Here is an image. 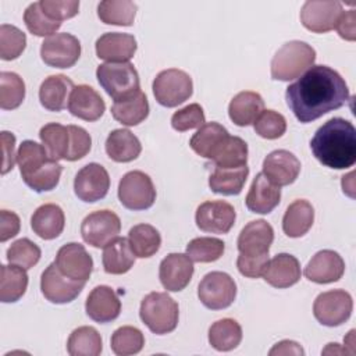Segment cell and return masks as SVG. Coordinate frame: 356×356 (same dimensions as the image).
I'll list each match as a JSON object with an SVG mask.
<instances>
[{
	"mask_svg": "<svg viewBox=\"0 0 356 356\" xmlns=\"http://www.w3.org/2000/svg\"><path fill=\"white\" fill-rule=\"evenodd\" d=\"M268 353L273 356V355H303L305 352L298 342L285 339V341L275 343L274 348Z\"/></svg>",
	"mask_w": 356,
	"mask_h": 356,
	"instance_id": "56",
	"label": "cell"
},
{
	"mask_svg": "<svg viewBox=\"0 0 356 356\" xmlns=\"http://www.w3.org/2000/svg\"><path fill=\"white\" fill-rule=\"evenodd\" d=\"M145 345L142 331L132 325L117 328L111 335V349L118 356H129L139 353Z\"/></svg>",
	"mask_w": 356,
	"mask_h": 356,
	"instance_id": "44",
	"label": "cell"
},
{
	"mask_svg": "<svg viewBox=\"0 0 356 356\" xmlns=\"http://www.w3.org/2000/svg\"><path fill=\"white\" fill-rule=\"evenodd\" d=\"M352 296L343 289H332L320 293L313 303L316 320L327 327L343 324L352 314Z\"/></svg>",
	"mask_w": 356,
	"mask_h": 356,
	"instance_id": "11",
	"label": "cell"
},
{
	"mask_svg": "<svg viewBox=\"0 0 356 356\" xmlns=\"http://www.w3.org/2000/svg\"><path fill=\"white\" fill-rule=\"evenodd\" d=\"M229 134L218 122H207L202 125L191 138V149L200 157L211 160L220 147L225 143Z\"/></svg>",
	"mask_w": 356,
	"mask_h": 356,
	"instance_id": "31",
	"label": "cell"
},
{
	"mask_svg": "<svg viewBox=\"0 0 356 356\" xmlns=\"http://www.w3.org/2000/svg\"><path fill=\"white\" fill-rule=\"evenodd\" d=\"M335 29L338 31L339 36L345 40L353 42L356 39V13L355 10L342 11L339 15Z\"/></svg>",
	"mask_w": 356,
	"mask_h": 356,
	"instance_id": "54",
	"label": "cell"
},
{
	"mask_svg": "<svg viewBox=\"0 0 356 356\" xmlns=\"http://www.w3.org/2000/svg\"><path fill=\"white\" fill-rule=\"evenodd\" d=\"M242 341V328L234 318H221L209 328V342L220 352L235 349Z\"/></svg>",
	"mask_w": 356,
	"mask_h": 356,
	"instance_id": "38",
	"label": "cell"
},
{
	"mask_svg": "<svg viewBox=\"0 0 356 356\" xmlns=\"http://www.w3.org/2000/svg\"><path fill=\"white\" fill-rule=\"evenodd\" d=\"M236 213L225 200H207L196 209L195 221L199 229L211 234H227L235 222Z\"/></svg>",
	"mask_w": 356,
	"mask_h": 356,
	"instance_id": "17",
	"label": "cell"
},
{
	"mask_svg": "<svg viewBox=\"0 0 356 356\" xmlns=\"http://www.w3.org/2000/svg\"><path fill=\"white\" fill-rule=\"evenodd\" d=\"M249 175V167L238 168H220L214 167V171L210 174L209 186L214 193L232 196L239 195L243 189L246 178Z\"/></svg>",
	"mask_w": 356,
	"mask_h": 356,
	"instance_id": "36",
	"label": "cell"
},
{
	"mask_svg": "<svg viewBox=\"0 0 356 356\" xmlns=\"http://www.w3.org/2000/svg\"><path fill=\"white\" fill-rule=\"evenodd\" d=\"M285 99L298 121L307 124L342 107L349 100V89L335 70L327 65H312L286 88Z\"/></svg>",
	"mask_w": 356,
	"mask_h": 356,
	"instance_id": "1",
	"label": "cell"
},
{
	"mask_svg": "<svg viewBox=\"0 0 356 356\" xmlns=\"http://www.w3.org/2000/svg\"><path fill=\"white\" fill-rule=\"evenodd\" d=\"M118 199L129 210H146L156 200V189L152 178L143 171L127 172L118 184Z\"/></svg>",
	"mask_w": 356,
	"mask_h": 356,
	"instance_id": "9",
	"label": "cell"
},
{
	"mask_svg": "<svg viewBox=\"0 0 356 356\" xmlns=\"http://www.w3.org/2000/svg\"><path fill=\"white\" fill-rule=\"evenodd\" d=\"M206 118L200 104L192 103L175 111L171 117V125L178 132H185L193 128H200L204 125Z\"/></svg>",
	"mask_w": 356,
	"mask_h": 356,
	"instance_id": "50",
	"label": "cell"
},
{
	"mask_svg": "<svg viewBox=\"0 0 356 356\" xmlns=\"http://www.w3.org/2000/svg\"><path fill=\"white\" fill-rule=\"evenodd\" d=\"M74 82L63 75L47 76L39 88L40 104L49 111H61L68 107V100L74 89Z\"/></svg>",
	"mask_w": 356,
	"mask_h": 356,
	"instance_id": "28",
	"label": "cell"
},
{
	"mask_svg": "<svg viewBox=\"0 0 356 356\" xmlns=\"http://www.w3.org/2000/svg\"><path fill=\"white\" fill-rule=\"evenodd\" d=\"M1 147H3V168L1 174H7L10 170H13L14 163H15V136L8 132L3 131L1 132Z\"/></svg>",
	"mask_w": 356,
	"mask_h": 356,
	"instance_id": "55",
	"label": "cell"
},
{
	"mask_svg": "<svg viewBox=\"0 0 356 356\" xmlns=\"http://www.w3.org/2000/svg\"><path fill=\"white\" fill-rule=\"evenodd\" d=\"M135 15L136 4L129 0H104L97 6V17L107 25L131 26Z\"/></svg>",
	"mask_w": 356,
	"mask_h": 356,
	"instance_id": "41",
	"label": "cell"
},
{
	"mask_svg": "<svg viewBox=\"0 0 356 356\" xmlns=\"http://www.w3.org/2000/svg\"><path fill=\"white\" fill-rule=\"evenodd\" d=\"M110 189V177L107 170L97 164L89 163L82 167L74 179V192L82 202L93 203L103 199Z\"/></svg>",
	"mask_w": 356,
	"mask_h": 356,
	"instance_id": "16",
	"label": "cell"
},
{
	"mask_svg": "<svg viewBox=\"0 0 356 356\" xmlns=\"http://www.w3.org/2000/svg\"><path fill=\"white\" fill-rule=\"evenodd\" d=\"M65 225V216L60 206L54 203H46L39 206L31 218V227L33 232L42 239H54L60 236Z\"/></svg>",
	"mask_w": 356,
	"mask_h": 356,
	"instance_id": "29",
	"label": "cell"
},
{
	"mask_svg": "<svg viewBox=\"0 0 356 356\" xmlns=\"http://www.w3.org/2000/svg\"><path fill=\"white\" fill-rule=\"evenodd\" d=\"M96 76L106 93L115 100L129 97L140 90L138 71L131 63H104L96 70Z\"/></svg>",
	"mask_w": 356,
	"mask_h": 356,
	"instance_id": "7",
	"label": "cell"
},
{
	"mask_svg": "<svg viewBox=\"0 0 356 356\" xmlns=\"http://www.w3.org/2000/svg\"><path fill=\"white\" fill-rule=\"evenodd\" d=\"M40 248L28 238H21L13 242L7 249L8 263L19 266L25 270L33 267L40 260Z\"/></svg>",
	"mask_w": 356,
	"mask_h": 356,
	"instance_id": "47",
	"label": "cell"
},
{
	"mask_svg": "<svg viewBox=\"0 0 356 356\" xmlns=\"http://www.w3.org/2000/svg\"><path fill=\"white\" fill-rule=\"evenodd\" d=\"M21 228L19 217L10 210L3 209L0 211V241L6 242L10 238H14Z\"/></svg>",
	"mask_w": 356,
	"mask_h": 356,
	"instance_id": "53",
	"label": "cell"
},
{
	"mask_svg": "<svg viewBox=\"0 0 356 356\" xmlns=\"http://www.w3.org/2000/svg\"><path fill=\"white\" fill-rule=\"evenodd\" d=\"M106 110L102 96L89 85H78L72 89L68 100V111L81 120L96 121Z\"/></svg>",
	"mask_w": 356,
	"mask_h": 356,
	"instance_id": "26",
	"label": "cell"
},
{
	"mask_svg": "<svg viewBox=\"0 0 356 356\" xmlns=\"http://www.w3.org/2000/svg\"><path fill=\"white\" fill-rule=\"evenodd\" d=\"M342 11V3L338 0H309L302 6L300 21L306 29L325 33L335 28Z\"/></svg>",
	"mask_w": 356,
	"mask_h": 356,
	"instance_id": "15",
	"label": "cell"
},
{
	"mask_svg": "<svg viewBox=\"0 0 356 356\" xmlns=\"http://www.w3.org/2000/svg\"><path fill=\"white\" fill-rule=\"evenodd\" d=\"M129 246L136 257H152L161 245L160 232L150 224H138L128 232Z\"/></svg>",
	"mask_w": 356,
	"mask_h": 356,
	"instance_id": "39",
	"label": "cell"
},
{
	"mask_svg": "<svg viewBox=\"0 0 356 356\" xmlns=\"http://www.w3.org/2000/svg\"><path fill=\"white\" fill-rule=\"evenodd\" d=\"M136 49V39L131 33L107 32L96 40L97 57L108 63H128Z\"/></svg>",
	"mask_w": 356,
	"mask_h": 356,
	"instance_id": "24",
	"label": "cell"
},
{
	"mask_svg": "<svg viewBox=\"0 0 356 356\" xmlns=\"http://www.w3.org/2000/svg\"><path fill=\"white\" fill-rule=\"evenodd\" d=\"M121 231L120 217L111 210H97L88 214L81 224L83 241L93 248H104Z\"/></svg>",
	"mask_w": 356,
	"mask_h": 356,
	"instance_id": "12",
	"label": "cell"
},
{
	"mask_svg": "<svg viewBox=\"0 0 356 356\" xmlns=\"http://www.w3.org/2000/svg\"><path fill=\"white\" fill-rule=\"evenodd\" d=\"M54 263L64 275L78 281H88L93 271L92 256L83 245L76 242L63 245L56 254Z\"/></svg>",
	"mask_w": 356,
	"mask_h": 356,
	"instance_id": "18",
	"label": "cell"
},
{
	"mask_svg": "<svg viewBox=\"0 0 356 356\" xmlns=\"http://www.w3.org/2000/svg\"><path fill=\"white\" fill-rule=\"evenodd\" d=\"M86 314L96 323H110L121 313V300L114 289L107 285H99L92 289L85 302Z\"/></svg>",
	"mask_w": 356,
	"mask_h": 356,
	"instance_id": "23",
	"label": "cell"
},
{
	"mask_svg": "<svg viewBox=\"0 0 356 356\" xmlns=\"http://www.w3.org/2000/svg\"><path fill=\"white\" fill-rule=\"evenodd\" d=\"M263 278L274 288H289L300 280V264L289 253H280L268 260Z\"/></svg>",
	"mask_w": 356,
	"mask_h": 356,
	"instance_id": "27",
	"label": "cell"
},
{
	"mask_svg": "<svg viewBox=\"0 0 356 356\" xmlns=\"http://www.w3.org/2000/svg\"><path fill=\"white\" fill-rule=\"evenodd\" d=\"M39 138L49 156L56 161L81 160L92 147L90 135L78 125L65 127L58 122H49L40 128Z\"/></svg>",
	"mask_w": 356,
	"mask_h": 356,
	"instance_id": "4",
	"label": "cell"
},
{
	"mask_svg": "<svg viewBox=\"0 0 356 356\" xmlns=\"http://www.w3.org/2000/svg\"><path fill=\"white\" fill-rule=\"evenodd\" d=\"M274 241V229L266 220H254L248 222L238 236V250L242 254L261 256L268 254Z\"/></svg>",
	"mask_w": 356,
	"mask_h": 356,
	"instance_id": "22",
	"label": "cell"
},
{
	"mask_svg": "<svg viewBox=\"0 0 356 356\" xmlns=\"http://www.w3.org/2000/svg\"><path fill=\"white\" fill-rule=\"evenodd\" d=\"M310 147L323 165L349 168L356 163V129L348 120L331 118L316 131Z\"/></svg>",
	"mask_w": 356,
	"mask_h": 356,
	"instance_id": "2",
	"label": "cell"
},
{
	"mask_svg": "<svg viewBox=\"0 0 356 356\" xmlns=\"http://www.w3.org/2000/svg\"><path fill=\"white\" fill-rule=\"evenodd\" d=\"M102 260L107 274L120 275L128 273L132 268L135 263V254L129 246L128 239L117 236L104 246Z\"/></svg>",
	"mask_w": 356,
	"mask_h": 356,
	"instance_id": "34",
	"label": "cell"
},
{
	"mask_svg": "<svg viewBox=\"0 0 356 356\" xmlns=\"http://www.w3.org/2000/svg\"><path fill=\"white\" fill-rule=\"evenodd\" d=\"M197 296L207 309H227L235 300L236 284L229 274L211 271L202 278L197 286Z\"/></svg>",
	"mask_w": 356,
	"mask_h": 356,
	"instance_id": "10",
	"label": "cell"
},
{
	"mask_svg": "<svg viewBox=\"0 0 356 356\" xmlns=\"http://www.w3.org/2000/svg\"><path fill=\"white\" fill-rule=\"evenodd\" d=\"M300 172L298 157L284 149L268 153L263 161V174L277 186H286L296 181Z\"/></svg>",
	"mask_w": 356,
	"mask_h": 356,
	"instance_id": "20",
	"label": "cell"
},
{
	"mask_svg": "<svg viewBox=\"0 0 356 356\" xmlns=\"http://www.w3.org/2000/svg\"><path fill=\"white\" fill-rule=\"evenodd\" d=\"M25 99V83L15 72L3 71L0 74V107L3 110H14L21 106Z\"/></svg>",
	"mask_w": 356,
	"mask_h": 356,
	"instance_id": "43",
	"label": "cell"
},
{
	"mask_svg": "<svg viewBox=\"0 0 356 356\" xmlns=\"http://www.w3.org/2000/svg\"><path fill=\"white\" fill-rule=\"evenodd\" d=\"M256 134L264 139L281 138L286 131V120L274 110H263L253 122Z\"/></svg>",
	"mask_w": 356,
	"mask_h": 356,
	"instance_id": "49",
	"label": "cell"
},
{
	"mask_svg": "<svg viewBox=\"0 0 356 356\" xmlns=\"http://www.w3.org/2000/svg\"><path fill=\"white\" fill-rule=\"evenodd\" d=\"M264 110V100L257 92L243 90L232 97L228 106V115L238 127H248L256 121Z\"/></svg>",
	"mask_w": 356,
	"mask_h": 356,
	"instance_id": "30",
	"label": "cell"
},
{
	"mask_svg": "<svg viewBox=\"0 0 356 356\" xmlns=\"http://www.w3.org/2000/svg\"><path fill=\"white\" fill-rule=\"evenodd\" d=\"M17 163L24 182L35 192L51 191L58 185L63 165L49 156L43 145L24 140L17 153Z\"/></svg>",
	"mask_w": 356,
	"mask_h": 356,
	"instance_id": "3",
	"label": "cell"
},
{
	"mask_svg": "<svg viewBox=\"0 0 356 356\" xmlns=\"http://www.w3.org/2000/svg\"><path fill=\"white\" fill-rule=\"evenodd\" d=\"M225 250V243L218 238L200 236L186 245V254L196 263H211L218 260Z\"/></svg>",
	"mask_w": 356,
	"mask_h": 356,
	"instance_id": "45",
	"label": "cell"
},
{
	"mask_svg": "<svg viewBox=\"0 0 356 356\" xmlns=\"http://www.w3.org/2000/svg\"><path fill=\"white\" fill-rule=\"evenodd\" d=\"M345 261L339 253L324 249L317 252L305 267V277L316 284H330L342 278Z\"/></svg>",
	"mask_w": 356,
	"mask_h": 356,
	"instance_id": "21",
	"label": "cell"
},
{
	"mask_svg": "<svg viewBox=\"0 0 356 356\" xmlns=\"http://www.w3.org/2000/svg\"><path fill=\"white\" fill-rule=\"evenodd\" d=\"M24 22L28 31L36 36H51L61 26V22L50 19L42 10L40 3H32L24 13Z\"/></svg>",
	"mask_w": 356,
	"mask_h": 356,
	"instance_id": "48",
	"label": "cell"
},
{
	"mask_svg": "<svg viewBox=\"0 0 356 356\" xmlns=\"http://www.w3.org/2000/svg\"><path fill=\"white\" fill-rule=\"evenodd\" d=\"M139 316L152 332L164 335L177 328L179 309L167 292H150L140 302Z\"/></svg>",
	"mask_w": 356,
	"mask_h": 356,
	"instance_id": "6",
	"label": "cell"
},
{
	"mask_svg": "<svg viewBox=\"0 0 356 356\" xmlns=\"http://www.w3.org/2000/svg\"><path fill=\"white\" fill-rule=\"evenodd\" d=\"M28 288L26 270L11 264L0 267V300L13 303L19 300Z\"/></svg>",
	"mask_w": 356,
	"mask_h": 356,
	"instance_id": "37",
	"label": "cell"
},
{
	"mask_svg": "<svg viewBox=\"0 0 356 356\" xmlns=\"http://www.w3.org/2000/svg\"><path fill=\"white\" fill-rule=\"evenodd\" d=\"M316 61V50L300 40L285 43L271 60V78L292 81L306 72Z\"/></svg>",
	"mask_w": 356,
	"mask_h": 356,
	"instance_id": "5",
	"label": "cell"
},
{
	"mask_svg": "<svg viewBox=\"0 0 356 356\" xmlns=\"http://www.w3.org/2000/svg\"><path fill=\"white\" fill-rule=\"evenodd\" d=\"M81 56V43L71 33H54L46 38L40 46V57L44 64L54 68H70Z\"/></svg>",
	"mask_w": 356,
	"mask_h": 356,
	"instance_id": "13",
	"label": "cell"
},
{
	"mask_svg": "<svg viewBox=\"0 0 356 356\" xmlns=\"http://www.w3.org/2000/svg\"><path fill=\"white\" fill-rule=\"evenodd\" d=\"M111 114L115 121L127 127H135L145 121L149 115V102L146 95L139 90L138 93L115 100L111 106Z\"/></svg>",
	"mask_w": 356,
	"mask_h": 356,
	"instance_id": "35",
	"label": "cell"
},
{
	"mask_svg": "<svg viewBox=\"0 0 356 356\" xmlns=\"http://www.w3.org/2000/svg\"><path fill=\"white\" fill-rule=\"evenodd\" d=\"M214 167L238 168L248 163V145L239 136H228L225 143L211 159Z\"/></svg>",
	"mask_w": 356,
	"mask_h": 356,
	"instance_id": "42",
	"label": "cell"
},
{
	"mask_svg": "<svg viewBox=\"0 0 356 356\" xmlns=\"http://www.w3.org/2000/svg\"><path fill=\"white\" fill-rule=\"evenodd\" d=\"M39 3L43 13L57 22L75 17L79 10L78 0H40Z\"/></svg>",
	"mask_w": 356,
	"mask_h": 356,
	"instance_id": "51",
	"label": "cell"
},
{
	"mask_svg": "<svg viewBox=\"0 0 356 356\" xmlns=\"http://www.w3.org/2000/svg\"><path fill=\"white\" fill-rule=\"evenodd\" d=\"M268 263V254L249 256L239 253L236 260V267L239 273L248 278H259L263 275Z\"/></svg>",
	"mask_w": 356,
	"mask_h": 356,
	"instance_id": "52",
	"label": "cell"
},
{
	"mask_svg": "<svg viewBox=\"0 0 356 356\" xmlns=\"http://www.w3.org/2000/svg\"><path fill=\"white\" fill-rule=\"evenodd\" d=\"M313 221V206L305 199H298L286 207L282 217V229L289 238H300L312 228Z\"/></svg>",
	"mask_w": 356,
	"mask_h": 356,
	"instance_id": "33",
	"label": "cell"
},
{
	"mask_svg": "<svg viewBox=\"0 0 356 356\" xmlns=\"http://www.w3.org/2000/svg\"><path fill=\"white\" fill-rule=\"evenodd\" d=\"M281 200V189L273 184L263 172L257 174L246 195L245 203L252 213L268 214Z\"/></svg>",
	"mask_w": 356,
	"mask_h": 356,
	"instance_id": "25",
	"label": "cell"
},
{
	"mask_svg": "<svg viewBox=\"0 0 356 356\" xmlns=\"http://www.w3.org/2000/svg\"><path fill=\"white\" fill-rule=\"evenodd\" d=\"M193 83L189 74L178 68H168L157 74L153 81V95L159 104L177 107L192 96Z\"/></svg>",
	"mask_w": 356,
	"mask_h": 356,
	"instance_id": "8",
	"label": "cell"
},
{
	"mask_svg": "<svg viewBox=\"0 0 356 356\" xmlns=\"http://www.w3.org/2000/svg\"><path fill=\"white\" fill-rule=\"evenodd\" d=\"M192 275L193 261L188 254L170 253L160 263V282L170 292H179L185 289L191 282Z\"/></svg>",
	"mask_w": 356,
	"mask_h": 356,
	"instance_id": "19",
	"label": "cell"
},
{
	"mask_svg": "<svg viewBox=\"0 0 356 356\" xmlns=\"http://www.w3.org/2000/svg\"><path fill=\"white\" fill-rule=\"evenodd\" d=\"M85 282L86 281H78L64 275L56 263H51L42 273L40 291L49 302L64 305L72 302L82 292Z\"/></svg>",
	"mask_w": 356,
	"mask_h": 356,
	"instance_id": "14",
	"label": "cell"
},
{
	"mask_svg": "<svg viewBox=\"0 0 356 356\" xmlns=\"http://www.w3.org/2000/svg\"><path fill=\"white\" fill-rule=\"evenodd\" d=\"M142 152L139 139L129 129H114L106 139V153L117 163H129Z\"/></svg>",
	"mask_w": 356,
	"mask_h": 356,
	"instance_id": "32",
	"label": "cell"
},
{
	"mask_svg": "<svg viewBox=\"0 0 356 356\" xmlns=\"http://www.w3.org/2000/svg\"><path fill=\"white\" fill-rule=\"evenodd\" d=\"M26 47L25 33L8 24H1L0 26V57L1 60L10 61L18 58Z\"/></svg>",
	"mask_w": 356,
	"mask_h": 356,
	"instance_id": "46",
	"label": "cell"
},
{
	"mask_svg": "<svg viewBox=\"0 0 356 356\" xmlns=\"http://www.w3.org/2000/svg\"><path fill=\"white\" fill-rule=\"evenodd\" d=\"M102 349L100 334L89 325L75 328L67 341V350L71 356H97L102 353Z\"/></svg>",
	"mask_w": 356,
	"mask_h": 356,
	"instance_id": "40",
	"label": "cell"
}]
</instances>
